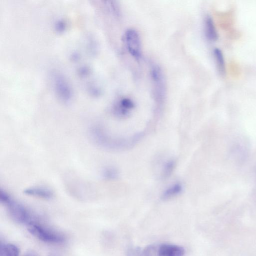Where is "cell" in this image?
<instances>
[{
	"instance_id": "1",
	"label": "cell",
	"mask_w": 256,
	"mask_h": 256,
	"mask_svg": "<svg viewBox=\"0 0 256 256\" xmlns=\"http://www.w3.org/2000/svg\"><path fill=\"white\" fill-rule=\"evenodd\" d=\"M92 141L97 145L109 150L128 149L137 144L143 137L142 132L133 135L129 138H116L111 136L105 130L99 126H95L90 130Z\"/></svg>"
},
{
	"instance_id": "2",
	"label": "cell",
	"mask_w": 256,
	"mask_h": 256,
	"mask_svg": "<svg viewBox=\"0 0 256 256\" xmlns=\"http://www.w3.org/2000/svg\"><path fill=\"white\" fill-rule=\"evenodd\" d=\"M0 200L6 207L12 219L16 223L27 226L36 221L35 216L26 206L14 199L8 193L1 190Z\"/></svg>"
},
{
	"instance_id": "3",
	"label": "cell",
	"mask_w": 256,
	"mask_h": 256,
	"mask_svg": "<svg viewBox=\"0 0 256 256\" xmlns=\"http://www.w3.org/2000/svg\"><path fill=\"white\" fill-rule=\"evenodd\" d=\"M27 226L30 233L44 242L56 244L65 241V238L61 234L44 226L36 221L29 223Z\"/></svg>"
},
{
	"instance_id": "4",
	"label": "cell",
	"mask_w": 256,
	"mask_h": 256,
	"mask_svg": "<svg viewBox=\"0 0 256 256\" xmlns=\"http://www.w3.org/2000/svg\"><path fill=\"white\" fill-rule=\"evenodd\" d=\"M151 76L154 85V95L158 105L163 104L166 95L165 81L161 68L153 64L150 71Z\"/></svg>"
},
{
	"instance_id": "5",
	"label": "cell",
	"mask_w": 256,
	"mask_h": 256,
	"mask_svg": "<svg viewBox=\"0 0 256 256\" xmlns=\"http://www.w3.org/2000/svg\"><path fill=\"white\" fill-rule=\"evenodd\" d=\"M124 40L130 54L135 59L139 60L142 56V47L138 32L135 29L127 30L124 34Z\"/></svg>"
},
{
	"instance_id": "6",
	"label": "cell",
	"mask_w": 256,
	"mask_h": 256,
	"mask_svg": "<svg viewBox=\"0 0 256 256\" xmlns=\"http://www.w3.org/2000/svg\"><path fill=\"white\" fill-rule=\"evenodd\" d=\"M135 108V103L130 99H122L115 105L114 114L119 118L126 119L130 116L131 112Z\"/></svg>"
},
{
	"instance_id": "7",
	"label": "cell",
	"mask_w": 256,
	"mask_h": 256,
	"mask_svg": "<svg viewBox=\"0 0 256 256\" xmlns=\"http://www.w3.org/2000/svg\"><path fill=\"white\" fill-rule=\"evenodd\" d=\"M24 192L29 196L47 200L52 199L54 196L51 190L42 187H30L25 189Z\"/></svg>"
},
{
	"instance_id": "8",
	"label": "cell",
	"mask_w": 256,
	"mask_h": 256,
	"mask_svg": "<svg viewBox=\"0 0 256 256\" xmlns=\"http://www.w3.org/2000/svg\"><path fill=\"white\" fill-rule=\"evenodd\" d=\"M185 254L183 247L173 244H162L158 251L159 256H184Z\"/></svg>"
},
{
	"instance_id": "9",
	"label": "cell",
	"mask_w": 256,
	"mask_h": 256,
	"mask_svg": "<svg viewBox=\"0 0 256 256\" xmlns=\"http://www.w3.org/2000/svg\"><path fill=\"white\" fill-rule=\"evenodd\" d=\"M183 190L182 184L176 183L164 191L162 196V199L164 200H167L172 198L181 193Z\"/></svg>"
},
{
	"instance_id": "10",
	"label": "cell",
	"mask_w": 256,
	"mask_h": 256,
	"mask_svg": "<svg viewBox=\"0 0 256 256\" xmlns=\"http://www.w3.org/2000/svg\"><path fill=\"white\" fill-rule=\"evenodd\" d=\"M205 32L207 38L212 41L218 39V34L213 19L209 16L205 19Z\"/></svg>"
},
{
	"instance_id": "11",
	"label": "cell",
	"mask_w": 256,
	"mask_h": 256,
	"mask_svg": "<svg viewBox=\"0 0 256 256\" xmlns=\"http://www.w3.org/2000/svg\"><path fill=\"white\" fill-rule=\"evenodd\" d=\"M18 247L11 243H2L0 248V256H19Z\"/></svg>"
},
{
	"instance_id": "12",
	"label": "cell",
	"mask_w": 256,
	"mask_h": 256,
	"mask_svg": "<svg viewBox=\"0 0 256 256\" xmlns=\"http://www.w3.org/2000/svg\"><path fill=\"white\" fill-rule=\"evenodd\" d=\"M214 54L219 71L223 74L225 72V67L223 53L220 49L216 48L214 51Z\"/></svg>"
},
{
	"instance_id": "13",
	"label": "cell",
	"mask_w": 256,
	"mask_h": 256,
	"mask_svg": "<svg viewBox=\"0 0 256 256\" xmlns=\"http://www.w3.org/2000/svg\"><path fill=\"white\" fill-rule=\"evenodd\" d=\"M176 166L175 161L170 160L167 161L164 166L162 177L164 178L169 177L173 173Z\"/></svg>"
},
{
	"instance_id": "14",
	"label": "cell",
	"mask_w": 256,
	"mask_h": 256,
	"mask_svg": "<svg viewBox=\"0 0 256 256\" xmlns=\"http://www.w3.org/2000/svg\"><path fill=\"white\" fill-rule=\"evenodd\" d=\"M102 176L105 179L109 180H114L118 178V172L113 167H107L103 170Z\"/></svg>"
},
{
	"instance_id": "15",
	"label": "cell",
	"mask_w": 256,
	"mask_h": 256,
	"mask_svg": "<svg viewBox=\"0 0 256 256\" xmlns=\"http://www.w3.org/2000/svg\"><path fill=\"white\" fill-rule=\"evenodd\" d=\"M27 256H35L33 254H29Z\"/></svg>"
},
{
	"instance_id": "16",
	"label": "cell",
	"mask_w": 256,
	"mask_h": 256,
	"mask_svg": "<svg viewBox=\"0 0 256 256\" xmlns=\"http://www.w3.org/2000/svg\"><path fill=\"white\" fill-rule=\"evenodd\" d=\"M56 256L52 255L51 256Z\"/></svg>"
}]
</instances>
